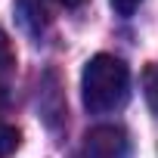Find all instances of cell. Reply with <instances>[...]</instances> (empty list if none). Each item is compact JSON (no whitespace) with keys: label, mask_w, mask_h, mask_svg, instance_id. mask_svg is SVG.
Masks as SVG:
<instances>
[{"label":"cell","mask_w":158,"mask_h":158,"mask_svg":"<svg viewBox=\"0 0 158 158\" xmlns=\"http://www.w3.org/2000/svg\"><path fill=\"white\" fill-rule=\"evenodd\" d=\"M130 93V71L118 56L96 53L87 59L81 74V99L90 115H109L127 102Z\"/></svg>","instance_id":"1"},{"label":"cell","mask_w":158,"mask_h":158,"mask_svg":"<svg viewBox=\"0 0 158 158\" xmlns=\"http://www.w3.org/2000/svg\"><path fill=\"white\" fill-rule=\"evenodd\" d=\"M84 158H130V143L121 127H93L84 139Z\"/></svg>","instance_id":"2"},{"label":"cell","mask_w":158,"mask_h":158,"mask_svg":"<svg viewBox=\"0 0 158 158\" xmlns=\"http://www.w3.org/2000/svg\"><path fill=\"white\" fill-rule=\"evenodd\" d=\"M143 96H146L149 109L158 115V62L146 65V71H143Z\"/></svg>","instance_id":"3"},{"label":"cell","mask_w":158,"mask_h":158,"mask_svg":"<svg viewBox=\"0 0 158 158\" xmlns=\"http://www.w3.org/2000/svg\"><path fill=\"white\" fill-rule=\"evenodd\" d=\"M13 68H16V53H13V44H10V37L0 31V84L6 81V77L13 74Z\"/></svg>","instance_id":"4"},{"label":"cell","mask_w":158,"mask_h":158,"mask_svg":"<svg viewBox=\"0 0 158 158\" xmlns=\"http://www.w3.org/2000/svg\"><path fill=\"white\" fill-rule=\"evenodd\" d=\"M19 149V130L6 121H0V158H10Z\"/></svg>","instance_id":"5"},{"label":"cell","mask_w":158,"mask_h":158,"mask_svg":"<svg viewBox=\"0 0 158 158\" xmlns=\"http://www.w3.org/2000/svg\"><path fill=\"white\" fill-rule=\"evenodd\" d=\"M109 3H112V10L118 13V16H124V19H130L136 10H139V3H143V0H109Z\"/></svg>","instance_id":"6"},{"label":"cell","mask_w":158,"mask_h":158,"mask_svg":"<svg viewBox=\"0 0 158 158\" xmlns=\"http://www.w3.org/2000/svg\"><path fill=\"white\" fill-rule=\"evenodd\" d=\"M59 3H62V6H71V10H74V6H81L84 0H59Z\"/></svg>","instance_id":"7"}]
</instances>
